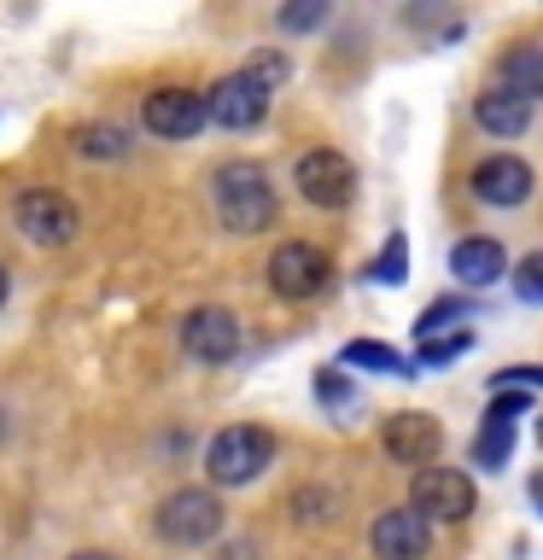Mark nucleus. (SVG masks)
<instances>
[{
  "label": "nucleus",
  "mask_w": 543,
  "mask_h": 560,
  "mask_svg": "<svg viewBox=\"0 0 543 560\" xmlns=\"http://www.w3.org/2000/svg\"><path fill=\"white\" fill-rule=\"evenodd\" d=\"M210 199H217V217L228 234H263L275 222V187H269V170L263 164H222L210 175Z\"/></svg>",
  "instance_id": "nucleus-1"
},
{
  "label": "nucleus",
  "mask_w": 543,
  "mask_h": 560,
  "mask_svg": "<svg viewBox=\"0 0 543 560\" xmlns=\"http://www.w3.org/2000/svg\"><path fill=\"white\" fill-rule=\"evenodd\" d=\"M152 525L164 542H175V549H199V542H217V532H222V502H217V490H199V485L170 490V497L158 502Z\"/></svg>",
  "instance_id": "nucleus-2"
},
{
  "label": "nucleus",
  "mask_w": 543,
  "mask_h": 560,
  "mask_svg": "<svg viewBox=\"0 0 543 560\" xmlns=\"http://www.w3.org/2000/svg\"><path fill=\"white\" fill-rule=\"evenodd\" d=\"M269 462H275V438L263 427H222L205 450L210 485H252Z\"/></svg>",
  "instance_id": "nucleus-3"
},
{
  "label": "nucleus",
  "mask_w": 543,
  "mask_h": 560,
  "mask_svg": "<svg viewBox=\"0 0 543 560\" xmlns=\"http://www.w3.org/2000/svg\"><path fill=\"white\" fill-rule=\"evenodd\" d=\"M12 228L30 245H42V252H59V245L77 240V205L53 187H24L12 199Z\"/></svg>",
  "instance_id": "nucleus-4"
},
{
  "label": "nucleus",
  "mask_w": 543,
  "mask_h": 560,
  "mask_svg": "<svg viewBox=\"0 0 543 560\" xmlns=\"http://www.w3.org/2000/svg\"><path fill=\"white\" fill-rule=\"evenodd\" d=\"M327 280H333V262L310 240H287L269 252V287L280 298H315V292H327Z\"/></svg>",
  "instance_id": "nucleus-5"
},
{
  "label": "nucleus",
  "mask_w": 543,
  "mask_h": 560,
  "mask_svg": "<svg viewBox=\"0 0 543 560\" xmlns=\"http://www.w3.org/2000/svg\"><path fill=\"white\" fill-rule=\"evenodd\" d=\"M269 94L275 88L257 77V70H234V77H222L210 88V122H222V129H257L263 117H269Z\"/></svg>",
  "instance_id": "nucleus-6"
},
{
  "label": "nucleus",
  "mask_w": 543,
  "mask_h": 560,
  "mask_svg": "<svg viewBox=\"0 0 543 560\" xmlns=\"http://www.w3.org/2000/svg\"><path fill=\"white\" fill-rule=\"evenodd\" d=\"M140 122L158 140H193L210 122V100L193 94V88H152L147 105H140Z\"/></svg>",
  "instance_id": "nucleus-7"
},
{
  "label": "nucleus",
  "mask_w": 543,
  "mask_h": 560,
  "mask_svg": "<svg viewBox=\"0 0 543 560\" xmlns=\"http://www.w3.org/2000/svg\"><path fill=\"white\" fill-rule=\"evenodd\" d=\"M409 508L420 520H467L473 514V479L467 472H455V467H427V472H415V485H409Z\"/></svg>",
  "instance_id": "nucleus-8"
},
{
  "label": "nucleus",
  "mask_w": 543,
  "mask_h": 560,
  "mask_svg": "<svg viewBox=\"0 0 543 560\" xmlns=\"http://www.w3.org/2000/svg\"><path fill=\"white\" fill-rule=\"evenodd\" d=\"M292 175H298V192H304L310 205H322V210H339L350 192H357V170H350V158L333 152V147L304 152Z\"/></svg>",
  "instance_id": "nucleus-9"
},
{
  "label": "nucleus",
  "mask_w": 543,
  "mask_h": 560,
  "mask_svg": "<svg viewBox=\"0 0 543 560\" xmlns=\"http://www.w3.org/2000/svg\"><path fill=\"white\" fill-rule=\"evenodd\" d=\"M182 350H187L193 362H210V368L234 362L240 357V322L228 310H217V304H199L182 322Z\"/></svg>",
  "instance_id": "nucleus-10"
},
{
  "label": "nucleus",
  "mask_w": 543,
  "mask_h": 560,
  "mask_svg": "<svg viewBox=\"0 0 543 560\" xmlns=\"http://www.w3.org/2000/svg\"><path fill=\"white\" fill-rule=\"evenodd\" d=\"M380 444H385V455H392V462L427 472V467H432V455H438V444H444V432H438V420H432V415L403 409V415H385Z\"/></svg>",
  "instance_id": "nucleus-11"
},
{
  "label": "nucleus",
  "mask_w": 543,
  "mask_h": 560,
  "mask_svg": "<svg viewBox=\"0 0 543 560\" xmlns=\"http://www.w3.org/2000/svg\"><path fill=\"white\" fill-rule=\"evenodd\" d=\"M368 542H374L380 560H420L432 542V525L420 520L415 508H385L374 520V532H368Z\"/></svg>",
  "instance_id": "nucleus-12"
},
{
  "label": "nucleus",
  "mask_w": 543,
  "mask_h": 560,
  "mask_svg": "<svg viewBox=\"0 0 543 560\" xmlns=\"http://www.w3.org/2000/svg\"><path fill=\"white\" fill-rule=\"evenodd\" d=\"M473 192H480L485 205H525L532 199V164L525 158H485L480 170H473Z\"/></svg>",
  "instance_id": "nucleus-13"
},
{
  "label": "nucleus",
  "mask_w": 543,
  "mask_h": 560,
  "mask_svg": "<svg viewBox=\"0 0 543 560\" xmlns=\"http://www.w3.org/2000/svg\"><path fill=\"white\" fill-rule=\"evenodd\" d=\"M473 117H480V129H485V135L515 140V135L532 129V100L508 94V88H490V94H480V105H473Z\"/></svg>",
  "instance_id": "nucleus-14"
},
{
  "label": "nucleus",
  "mask_w": 543,
  "mask_h": 560,
  "mask_svg": "<svg viewBox=\"0 0 543 560\" xmlns=\"http://www.w3.org/2000/svg\"><path fill=\"white\" fill-rule=\"evenodd\" d=\"M502 269H508V257L497 240H462L450 252V275L462 287H490V280H502Z\"/></svg>",
  "instance_id": "nucleus-15"
},
{
  "label": "nucleus",
  "mask_w": 543,
  "mask_h": 560,
  "mask_svg": "<svg viewBox=\"0 0 543 560\" xmlns=\"http://www.w3.org/2000/svg\"><path fill=\"white\" fill-rule=\"evenodd\" d=\"M508 455H515V420L497 415V409H485L480 432H473V467L502 472V467H508Z\"/></svg>",
  "instance_id": "nucleus-16"
},
{
  "label": "nucleus",
  "mask_w": 543,
  "mask_h": 560,
  "mask_svg": "<svg viewBox=\"0 0 543 560\" xmlns=\"http://www.w3.org/2000/svg\"><path fill=\"white\" fill-rule=\"evenodd\" d=\"M497 82L520 100H543V47H508L497 65Z\"/></svg>",
  "instance_id": "nucleus-17"
},
{
  "label": "nucleus",
  "mask_w": 543,
  "mask_h": 560,
  "mask_svg": "<svg viewBox=\"0 0 543 560\" xmlns=\"http://www.w3.org/2000/svg\"><path fill=\"white\" fill-rule=\"evenodd\" d=\"M70 147L82 158H123L129 152V135L112 129V122H82V129H70Z\"/></svg>",
  "instance_id": "nucleus-18"
},
{
  "label": "nucleus",
  "mask_w": 543,
  "mask_h": 560,
  "mask_svg": "<svg viewBox=\"0 0 543 560\" xmlns=\"http://www.w3.org/2000/svg\"><path fill=\"white\" fill-rule=\"evenodd\" d=\"M345 362H350V368H380V374H409V362H403L392 345H374V339L345 345Z\"/></svg>",
  "instance_id": "nucleus-19"
},
{
  "label": "nucleus",
  "mask_w": 543,
  "mask_h": 560,
  "mask_svg": "<svg viewBox=\"0 0 543 560\" xmlns=\"http://www.w3.org/2000/svg\"><path fill=\"white\" fill-rule=\"evenodd\" d=\"M462 315H467V298H438V304H427V310H420V322H415L420 345L438 339V327H444V322H462Z\"/></svg>",
  "instance_id": "nucleus-20"
},
{
  "label": "nucleus",
  "mask_w": 543,
  "mask_h": 560,
  "mask_svg": "<svg viewBox=\"0 0 543 560\" xmlns=\"http://www.w3.org/2000/svg\"><path fill=\"white\" fill-rule=\"evenodd\" d=\"M473 345V332L462 327V332H444V339H427L420 345V368H438V362H455L462 350Z\"/></svg>",
  "instance_id": "nucleus-21"
},
{
  "label": "nucleus",
  "mask_w": 543,
  "mask_h": 560,
  "mask_svg": "<svg viewBox=\"0 0 543 560\" xmlns=\"http://www.w3.org/2000/svg\"><path fill=\"white\" fill-rule=\"evenodd\" d=\"M515 298L520 304H543V252H532L515 269Z\"/></svg>",
  "instance_id": "nucleus-22"
},
{
  "label": "nucleus",
  "mask_w": 543,
  "mask_h": 560,
  "mask_svg": "<svg viewBox=\"0 0 543 560\" xmlns=\"http://www.w3.org/2000/svg\"><path fill=\"white\" fill-rule=\"evenodd\" d=\"M322 18H327V7H322V0H304V7H280V18H275V24L287 30V35H304V30H315V24H322Z\"/></svg>",
  "instance_id": "nucleus-23"
},
{
  "label": "nucleus",
  "mask_w": 543,
  "mask_h": 560,
  "mask_svg": "<svg viewBox=\"0 0 543 560\" xmlns=\"http://www.w3.org/2000/svg\"><path fill=\"white\" fill-rule=\"evenodd\" d=\"M368 280H385V287H403V234H392V245L380 252V262L368 269Z\"/></svg>",
  "instance_id": "nucleus-24"
},
{
  "label": "nucleus",
  "mask_w": 543,
  "mask_h": 560,
  "mask_svg": "<svg viewBox=\"0 0 543 560\" xmlns=\"http://www.w3.org/2000/svg\"><path fill=\"white\" fill-rule=\"evenodd\" d=\"M315 392H322V402H350V380L322 374V380H315Z\"/></svg>",
  "instance_id": "nucleus-25"
},
{
  "label": "nucleus",
  "mask_w": 543,
  "mask_h": 560,
  "mask_svg": "<svg viewBox=\"0 0 543 560\" xmlns=\"http://www.w3.org/2000/svg\"><path fill=\"white\" fill-rule=\"evenodd\" d=\"M217 560H257V555H252V542H228Z\"/></svg>",
  "instance_id": "nucleus-26"
},
{
  "label": "nucleus",
  "mask_w": 543,
  "mask_h": 560,
  "mask_svg": "<svg viewBox=\"0 0 543 560\" xmlns=\"http://www.w3.org/2000/svg\"><path fill=\"white\" fill-rule=\"evenodd\" d=\"M70 560H117V555H105V549H82V555H70Z\"/></svg>",
  "instance_id": "nucleus-27"
},
{
  "label": "nucleus",
  "mask_w": 543,
  "mask_h": 560,
  "mask_svg": "<svg viewBox=\"0 0 543 560\" xmlns=\"http://www.w3.org/2000/svg\"><path fill=\"white\" fill-rule=\"evenodd\" d=\"M0 304H7V262H0Z\"/></svg>",
  "instance_id": "nucleus-28"
},
{
  "label": "nucleus",
  "mask_w": 543,
  "mask_h": 560,
  "mask_svg": "<svg viewBox=\"0 0 543 560\" xmlns=\"http://www.w3.org/2000/svg\"><path fill=\"white\" fill-rule=\"evenodd\" d=\"M538 502H543V485H538Z\"/></svg>",
  "instance_id": "nucleus-29"
}]
</instances>
